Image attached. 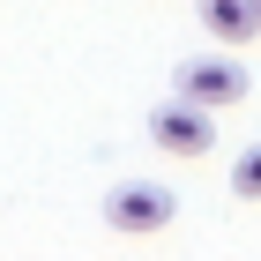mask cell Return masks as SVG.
I'll return each mask as SVG.
<instances>
[{"instance_id": "5b68a950", "label": "cell", "mask_w": 261, "mask_h": 261, "mask_svg": "<svg viewBox=\"0 0 261 261\" xmlns=\"http://www.w3.org/2000/svg\"><path fill=\"white\" fill-rule=\"evenodd\" d=\"M231 194H239V201H261V142H246L239 157H231Z\"/></svg>"}, {"instance_id": "277c9868", "label": "cell", "mask_w": 261, "mask_h": 261, "mask_svg": "<svg viewBox=\"0 0 261 261\" xmlns=\"http://www.w3.org/2000/svg\"><path fill=\"white\" fill-rule=\"evenodd\" d=\"M194 15L209 22V38H217V45H254L261 0H194Z\"/></svg>"}, {"instance_id": "6da1fadb", "label": "cell", "mask_w": 261, "mask_h": 261, "mask_svg": "<svg viewBox=\"0 0 261 261\" xmlns=\"http://www.w3.org/2000/svg\"><path fill=\"white\" fill-rule=\"evenodd\" d=\"M149 142L172 149V157H209V149H217V112L172 90L164 105H149Z\"/></svg>"}, {"instance_id": "7a4b0ae2", "label": "cell", "mask_w": 261, "mask_h": 261, "mask_svg": "<svg viewBox=\"0 0 261 261\" xmlns=\"http://www.w3.org/2000/svg\"><path fill=\"white\" fill-rule=\"evenodd\" d=\"M172 217H179V194L157 187V179H127V187L105 194V224L127 231V239H149V231H164Z\"/></svg>"}, {"instance_id": "3957f363", "label": "cell", "mask_w": 261, "mask_h": 261, "mask_svg": "<svg viewBox=\"0 0 261 261\" xmlns=\"http://www.w3.org/2000/svg\"><path fill=\"white\" fill-rule=\"evenodd\" d=\"M179 97L209 105V112H231V105H246V90H254V75H246L231 53H201V60H179Z\"/></svg>"}]
</instances>
